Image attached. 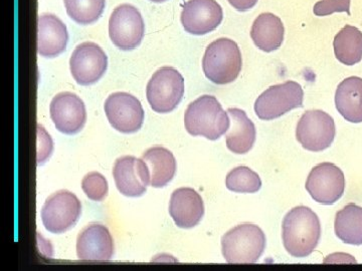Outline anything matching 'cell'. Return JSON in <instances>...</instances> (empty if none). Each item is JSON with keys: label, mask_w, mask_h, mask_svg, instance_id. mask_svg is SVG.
<instances>
[{"label": "cell", "mask_w": 362, "mask_h": 271, "mask_svg": "<svg viewBox=\"0 0 362 271\" xmlns=\"http://www.w3.org/2000/svg\"><path fill=\"white\" fill-rule=\"evenodd\" d=\"M223 18V8L216 0H188L180 20L185 32L204 35L216 30Z\"/></svg>", "instance_id": "obj_14"}, {"label": "cell", "mask_w": 362, "mask_h": 271, "mask_svg": "<svg viewBox=\"0 0 362 271\" xmlns=\"http://www.w3.org/2000/svg\"><path fill=\"white\" fill-rule=\"evenodd\" d=\"M185 125L190 135L216 141L230 129V119L216 97L204 95L188 104Z\"/></svg>", "instance_id": "obj_2"}, {"label": "cell", "mask_w": 362, "mask_h": 271, "mask_svg": "<svg viewBox=\"0 0 362 271\" xmlns=\"http://www.w3.org/2000/svg\"><path fill=\"white\" fill-rule=\"evenodd\" d=\"M82 189L90 200L102 201L108 194V182L100 173L90 172L83 178Z\"/></svg>", "instance_id": "obj_27"}, {"label": "cell", "mask_w": 362, "mask_h": 271, "mask_svg": "<svg viewBox=\"0 0 362 271\" xmlns=\"http://www.w3.org/2000/svg\"><path fill=\"white\" fill-rule=\"evenodd\" d=\"M108 66V58L101 47L95 42H83L71 54V76L81 85L95 84L103 77Z\"/></svg>", "instance_id": "obj_12"}, {"label": "cell", "mask_w": 362, "mask_h": 271, "mask_svg": "<svg viewBox=\"0 0 362 271\" xmlns=\"http://www.w3.org/2000/svg\"><path fill=\"white\" fill-rule=\"evenodd\" d=\"M285 28L282 20L274 13L259 14L252 23L251 37L259 49L272 52L280 49L284 40Z\"/></svg>", "instance_id": "obj_20"}, {"label": "cell", "mask_w": 362, "mask_h": 271, "mask_svg": "<svg viewBox=\"0 0 362 271\" xmlns=\"http://www.w3.org/2000/svg\"><path fill=\"white\" fill-rule=\"evenodd\" d=\"M145 25L135 6L124 4L114 9L109 20V37L118 49L132 51L141 44Z\"/></svg>", "instance_id": "obj_8"}, {"label": "cell", "mask_w": 362, "mask_h": 271, "mask_svg": "<svg viewBox=\"0 0 362 271\" xmlns=\"http://www.w3.org/2000/svg\"><path fill=\"white\" fill-rule=\"evenodd\" d=\"M304 90L301 85L288 82L272 85L259 95L255 103V113L263 121L280 118L288 112L303 107Z\"/></svg>", "instance_id": "obj_6"}, {"label": "cell", "mask_w": 362, "mask_h": 271, "mask_svg": "<svg viewBox=\"0 0 362 271\" xmlns=\"http://www.w3.org/2000/svg\"><path fill=\"white\" fill-rule=\"evenodd\" d=\"M107 119L114 129L123 134H132L141 129L144 110L139 100L129 92L110 95L104 104Z\"/></svg>", "instance_id": "obj_11"}, {"label": "cell", "mask_w": 362, "mask_h": 271, "mask_svg": "<svg viewBox=\"0 0 362 271\" xmlns=\"http://www.w3.org/2000/svg\"><path fill=\"white\" fill-rule=\"evenodd\" d=\"M351 0H320L314 6L316 16H327L335 13H346L350 16Z\"/></svg>", "instance_id": "obj_28"}, {"label": "cell", "mask_w": 362, "mask_h": 271, "mask_svg": "<svg viewBox=\"0 0 362 271\" xmlns=\"http://www.w3.org/2000/svg\"><path fill=\"white\" fill-rule=\"evenodd\" d=\"M243 59L237 42L226 37L214 40L204 52L202 70L211 82L216 85L230 84L242 71Z\"/></svg>", "instance_id": "obj_3"}, {"label": "cell", "mask_w": 362, "mask_h": 271, "mask_svg": "<svg viewBox=\"0 0 362 271\" xmlns=\"http://www.w3.org/2000/svg\"><path fill=\"white\" fill-rule=\"evenodd\" d=\"M226 186L235 193H256L261 189L262 180L252 169L239 166L226 176Z\"/></svg>", "instance_id": "obj_26"}, {"label": "cell", "mask_w": 362, "mask_h": 271, "mask_svg": "<svg viewBox=\"0 0 362 271\" xmlns=\"http://www.w3.org/2000/svg\"><path fill=\"white\" fill-rule=\"evenodd\" d=\"M169 214L178 227L183 229L194 228L204 217V200L192 188H178L171 195Z\"/></svg>", "instance_id": "obj_17"}, {"label": "cell", "mask_w": 362, "mask_h": 271, "mask_svg": "<svg viewBox=\"0 0 362 271\" xmlns=\"http://www.w3.org/2000/svg\"><path fill=\"white\" fill-rule=\"evenodd\" d=\"M226 112L230 116V129L226 134V147L238 155L247 154L256 142V127L246 112L237 108H230Z\"/></svg>", "instance_id": "obj_19"}, {"label": "cell", "mask_w": 362, "mask_h": 271, "mask_svg": "<svg viewBox=\"0 0 362 271\" xmlns=\"http://www.w3.org/2000/svg\"><path fill=\"white\" fill-rule=\"evenodd\" d=\"M66 26L54 14H42L37 18V52L45 58L63 54L68 44Z\"/></svg>", "instance_id": "obj_18"}, {"label": "cell", "mask_w": 362, "mask_h": 271, "mask_svg": "<svg viewBox=\"0 0 362 271\" xmlns=\"http://www.w3.org/2000/svg\"><path fill=\"white\" fill-rule=\"evenodd\" d=\"M152 2H156V4H160V2L166 1V0H150Z\"/></svg>", "instance_id": "obj_31"}, {"label": "cell", "mask_w": 362, "mask_h": 271, "mask_svg": "<svg viewBox=\"0 0 362 271\" xmlns=\"http://www.w3.org/2000/svg\"><path fill=\"white\" fill-rule=\"evenodd\" d=\"M113 254V239L106 226L92 223L78 234L77 255L81 260L108 261Z\"/></svg>", "instance_id": "obj_16"}, {"label": "cell", "mask_w": 362, "mask_h": 271, "mask_svg": "<svg viewBox=\"0 0 362 271\" xmlns=\"http://www.w3.org/2000/svg\"><path fill=\"white\" fill-rule=\"evenodd\" d=\"M150 175V186L161 188L166 186L176 173L175 157L164 147H152L142 155Z\"/></svg>", "instance_id": "obj_22"}, {"label": "cell", "mask_w": 362, "mask_h": 271, "mask_svg": "<svg viewBox=\"0 0 362 271\" xmlns=\"http://www.w3.org/2000/svg\"><path fill=\"white\" fill-rule=\"evenodd\" d=\"M335 56L340 63L354 66L362 59V32L352 25H345L333 40Z\"/></svg>", "instance_id": "obj_24"}, {"label": "cell", "mask_w": 362, "mask_h": 271, "mask_svg": "<svg viewBox=\"0 0 362 271\" xmlns=\"http://www.w3.org/2000/svg\"><path fill=\"white\" fill-rule=\"evenodd\" d=\"M117 189L127 197H139L150 185V175L146 164L134 156L117 159L113 168Z\"/></svg>", "instance_id": "obj_15"}, {"label": "cell", "mask_w": 362, "mask_h": 271, "mask_svg": "<svg viewBox=\"0 0 362 271\" xmlns=\"http://www.w3.org/2000/svg\"><path fill=\"white\" fill-rule=\"evenodd\" d=\"M338 113L350 123H362V78L349 77L338 85L335 92Z\"/></svg>", "instance_id": "obj_21"}, {"label": "cell", "mask_w": 362, "mask_h": 271, "mask_svg": "<svg viewBox=\"0 0 362 271\" xmlns=\"http://www.w3.org/2000/svg\"><path fill=\"white\" fill-rule=\"evenodd\" d=\"M335 134L334 120L324 111H307L298 122L297 141L308 151L321 152L329 148Z\"/></svg>", "instance_id": "obj_9"}, {"label": "cell", "mask_w": 362, "mask_h": 271, "mask_svg": "<svg viewBox=\"0 0 362 271\" xmlns=\"http://www.w3.org/2000/svg\"><path fill=\"white\" fill-rule=\"evenodd\" d=\"M185 95V78L171 66H163L154 73L146 88L147 101L152 110L170 113L180 104Z\"/></svg>", "instance_id": "obj_5"}, {"label": "cell", "mask_w": 362, "mask_h": 271, "mask_svg": "<svg viewBox=\"0 0 362 271\" xmlns=\"http://www.w3.org/2000/svg\"><path fill=\"white\" fill-rule=\"evenodd\" d=\"M49 114L57 129L66 135L78 134L87 121L84 102L70 92H59L52 99Z\"/></svg>", "instance_id": "obj_13"}, {"label": "cell", "mask_w": 362, "mask_h": 271, "mask_svg": "<svg viewBox=\"0 0 362 271\" xmlns=\"http://www.w3.org/2000/svg\"><path fill=\"white\" fill-rule=\"evenodd\" d=\"M228 1L233 8L237 9L238 11H242V13L254 8L258 4V0H228Z\"/></svg>", "instance_id": "obj_30"}, {"label": "cell", "mask_w": 362, "mask_h": 271, "mask_svg": "<svg viewBox=\"0 0 362 271\" xmlns=\"http://www.w3.org/2000/svg\"><path fill=\"white\" fill-rule=\"evenodd\" d=\"M82 204L77 196L68 190H61L45 200L42 209V221L45 229L52 233L70 230L80 219Z\"/></svg>", "instance_id": "obj_7"}, {"label": "cell", "mask_w": 362, "mask_h": 271, "mask_svg": "<svg viewBox=\"0 0 362 271\" xmlns=\"http://www.w3.org/2000/svg\"><path fill=\"white\" fill-rule=\"evenodd\" d=\"M283 243L293 258H303L315 251L321 237L318 216L309 207L298 206L284 217L282 225Z\"/></svg>", "instance_id": "obj_1"}, {"label": "cell", "mask_w": 362, "mask_h": 271, "mask_svg": "<svg viewBox=\"0 0 362 271\" xmlns=\"http://www.w3.org/2000/svg\"><path fill=\"white\" fill-rule=\"evenodd\" d=\"M37 140H39V146H37V163H44L52 151V141L49 135L44 130L42 126H37Z\"/></svg>", "instance_id": "obj_29"}, {"label": "cell", "mask_w": 362, "mask_h": 271, "mask_svg": "<svg viewBox=\"0 0 362 271\" xmlns=\"http://www.w3.org/2000/svg\"><path fill=\"white\" fill-rule=\"evenodd\" d=\"M64 2L68 16L83 25L96 23L106 6V0H64Z\"/></svg>", "instance_id": "obj_25"}, {"label": "cell", "mask_w": 362, "mask_h": 271, "mask_svg": "<svg viewBox=\"0 0 362 271\" xmlns=\"http://www.w3.org/2000/svg\"><path fill=\"white\" fill-rule=\"evenodd\" d=\"M334 231L344 243L362 246V207L350 203L338 211Z\"/></svg>", "instance_id": "obj_23"}, {"label": "cell", "mask_w": 362, "mask_h": 271, "mask_svg": "<svg viewBox=\"0 0 362 271\" xmlns=\"http://www.w3.org/2000/svg\"><path fill=\"white\" fill-rule=\"evenodd\" d=\"M305 186L314 201L332 205L344 194V173L335 164H319L312 169Z\"/></svg>", "instance_id": "obj_10"}, {"label": "cell", "mask_w": 362, "mask_h": 271, "mask_svg": "<svg viewBox=\"0 0 362 271\" xmlns=\"http://www.w3.org/2000/svg\"><path fill=\"white\" fill-rule=\"evenodd\" d=\"M266 235L259 226H235L221 239V251L228 263H255L266 249Z\"/></svg>", "instance_id": "obj_4"}]
</instances>
